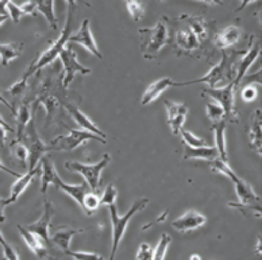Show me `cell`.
<instances>
[{
	"instance_id": "6da1fadb",
	"label": "cell",
	"mask_w": 262,
	"mask_h": 260,
	"mask_svg": "<svg viewBox=\"0 0 262 260\" xmlns=\"http://www.w3.org/2000/svg\"><path fill=\"white\" fill-rule=\"evenodd\" d=\"M234 54L229 56L223 52L222 54V60L219 61L217 65L211 69L206 76H203L202 78L193 80V81H185V82H174V86H187L193 85V84H207L210 86V89H215V88H222L226 86L230 82H234L235 80V66L236 61L235 57H232Z\"/></svg>"
},
{
	"instance_id": "7a4b0ae2",
	"label": "cell",
	"mask_w": 262,
	"mask_h": 260,
	"mask_svg": "<svg viewBox=\"0 0 262 260\" xmlns=\"http://www.w3.org/2000/svg\"><path fill=\"white\" fill-rule=\"evenodd\" d=\"M41 173H42V186H41V192L43 194L46 193L48 190V186L53 185L56 189H60L62 192L71 196L73 200L82 206V201H84V197L88 192H91V189L88 187L86 183H81V185H69V183H65L62 179L60 178V175L57 173L54 164L50 160V158L48 156H43L41 159Z\"/></svg>"
},
{
	"instance_id": "3957f363",
	"label": "cell",
	"mask_w": 262,
	"mask_h": 260,
	"mask_svg": "<svg viewBox=\"0 0 262 260\" xmlns=\"http://www.w3.org/2000/svg\"><path fill=\"white\" fill-rule=\"evenodd\" d=\"M76 4L73 2H68V15H67V23H65V27L62 33L60 34V37L57 39L52 46H50L48 50L42 53L41 56L38 57V60L34 63H31L30 67L25 72V75L31 76L37 72L42 70L43 67L48 66L49 63H52L53 61L56 60L57 57H60V54L62 53L65 48L68 45V41L72 35V26H73V11H75Z\"/></svg>"
},
{
	"instance_id": "277c9868",
	"label": "cell",
	"mask_w": 262,
	"mask_h": 260,
	"mask_svg": "<svg viewBox=\"0 0 262 260\" xmlns=\"http://www.w3.org/2000/svg\"><path fill=\"white\" fill-rule=\"evenodd\" d=\"M139 34L143 37L142 42V54L145 58H156L157 54L161 52V49L169 42V31H168V19H160L156 26L145 27L141 29Z\"/></svg>"
},
{
	"instance_id": "5b68a950",
	"label": "cell",
	"mask_w": 262,
	"mask_h": 260,
	"mask_svg": "<svg viewBox=\"0 0 262 260\" xmlns=\"http://www.w3.org/2000/svg\"><path fill=\"white\" fill-rule=\"evenodd\" d=\"M149 204V198H139L131 205L130 210L124 216H119L118 210H116L115 205H110V217H111V225H113V247H111V253H110L108 260L115 259L116 251L119 248L120 240L126 233V228H127L128 221L131 220V217L134 215L145 209V206Z\"/></svg>"
},
{
	"instance_id": "8992f818",
	"label": "cell",
	"mask_w": 262,
	"mask_h": 260,
	"mask_svg": "<svg viewBox=\"0 0 262 260\" xmlns=\"http://www.w3.org/2000/svg\"><path fill=\"white\" fill-rule=\"evenodd\" d=\"M86 140H98L103 145L107 141L105 139L100 138L98 135H94L84 130H72L69 128V135H60L57 138L52 139L48 146V151H73L77 147L85 143Z\"/></svg>"
},
{
	"instance_id": "52a82bcc",
	"label": "cell",
	"mask_w": 262,
	"mask_h": 260,
	"mask_svg": "<svg viewBox=\"0 0 262 260\" xmlns=\"http://www.w3.org/2000/svg\"><path fill=\"white\" fill-rule=\"evenodd\" d=\"M110 160H111V156L108 154H104V156L101 158V160L98 162V163L85 164L80 163V162H67L65 168L68 170L81 174L86 181V185L91 189V192H96V190H99V185H100L101 171L108 166Z\"/></svg>"
},
{
	"instance_id": "ba28073f",
	"label": "cell",
	"mask_w": 262,
	"mask_h": 260,
	"mask_svg": "<svg viewBox=\"0 0 262 260\" xmlns=\"http://www.w3.org/2000/svg\"><path fill=\"white\" fill-rule=\"evenodd\" d=\"M22 139L26 141L27 151H29V170H33V169L37 168L38 163L45 156V153H48V146L43 143V140L38 135L34 117L27 124Z\"/></svg>"
},
{
	"instance_id": "9c48e42d",
	"label": "cell",
	"mask_w": 262,
	"mask_h": 260,
	"mask_svg": "<svg viewBox=\"0 0 262 260\" xmlns=\"http://www.w3.org/2000/svg\"><path fill=\"white\" fill-rule=\"evenodd\" d=\"M204 93L212 99L215 103L221 105L225 112V122H235L238 115L235 111V86L234 82H230L226 86L215 88V89H204Z\"/></svg>"
},
{
	"instance_id": "30bf717a",
	"label": "cell",
	"mask_w": 262,
	"mask_h": 260,
	"mask_svg": "<svg viewBox=\"0 0 262 260\" xmlns=\"http://www.w3.org/2000/svg\"><path fill=\"white\" fill-rule=\"evenodd\" d=\"M60 58L62 61V65H64L65 73L64 78H62V88H68L71 85V82L75 80L77 73H81V75H90L91 73L90 67L82 66L81 63L77 61L76 52L73 50L71 43H68L67 48L62 50V53L60 54Z\"/></svg>"
},
{
	"instance_id": "8fae6325",
	"label": "cell",
	"mask_w": 262,
	"mask_h": 260,
	"mask_svg": "<svg viewBox=\"0 0 262 260\" xmlns=\"http://www.w3.org/2000/svg\"><path fill=\"white\" fill-rule=\"evenodd\" d=\"M164 103L166 113H168V123L172 128V132L174 135H180V131L183 130L184 123H185L188 115L187 105L170 100H165Z\"/></svg>"
},
{
	"instance_id": "7c38bea8",
	"label": "cell",
	"mask_w": 262,
	"mask_h": 260,
	"mask_svg": "<svg viewBox=\"0 0 262 260\" xmlns=\"http://www.w3.org/2000/svg\"><path fill=\"white\" fill-rule=\"evenodd\" d=\"M54 215V208H53V204L50 201L45 200L43 201V213H42L41 219L38 220L37 223L30 224L27 225V229L33 232V233L38 234L39 238L46 243V244L52 247V243H50V236H49V225L52 223V217Z\"/></svg>"
},
{
	"instance_id": "4fadbf2b",
	"label": "cell",
	"mask_w": 262,
	"mask_h": 260,
	"mask_svg": "<svg viewBox=\"0 0 262 260\" xmlns=\"http://www.w3.org/2000/svg\"><path fill=\"white\" fill-rule=\"evenodd\" d=\"M68 43H79V45L84 46V48L91 52L94 56H96L98 58H103L100 50H99L96 42H95L94 37H92V33H91L90 29V19H84L80 26L79 31L75 34V35H71Z\"/></svg>"
},
{
	"instance_id": "5bb4252c",
	"label": "cell",
	"mask_w": 262,
	"mask_h": 260,
	"mask_svg": "<svg viewBox=\"0 0 262 260\" xmlns=\"http://www.w3.org/2000/svg\"><path fill=\"white\" fill-rule=\"evenodd\" d=\"M206 216L202 213L196 212V210H188L187 213L181 215L179 219L173 221V228L179 232H189V230H195L200 228L202 225L206 224Z\"/></svg>"
},
{
	"instance_id": "9a60e30c",
	"label": "cell",
	"mask_w": 262,
	"mask_h": 260,
	"mask_svg": "<svg viewBox=\"0 0 262 260\" xmlns=\"http://www.w3.org/2000/svg\"><path fill=\"white\" fill-rule=\"evenodd\" d=\"M235 186L236 196H238V200L239 205H246V206H255V205H261V198L259 196L254 192V189L251 187L247 182H245L244 179L239 178L238 175H235L231 181Z\"/></svg>"
},
{
	"instance_id": "2e32d148",
	"label": "cell",
	"mask_w": 262,
	"mask_h": 260,
	"mask_svg": "<svg viewBox=\"0 0 262 260\" xmlns=\"http://www.w3.org/2000/svg\"><path fill=\"white\" fill-rule=\"evenodd\" d=\"M64 105L65 108H67V111L69 112V115L73 117V120L81 127V130L88 131L91 134L98 135V136H100V138L107 140V135H105L104 132H103V131H101L100 128H99V127L85 115V113H82L75 104H72V103H64Z\"/></svg>"
},
{
	"instance_id": "e0dca14e",
	"label": "cell",
	"mask_w": 262,
	"mask_h": 260,
	"mask_svg": "<svg viewBox=\"0 0 262 260\" xmlns=\"http://www.w3.org/2000/svg\"><path fill=\"white\" fill-rule=\"evenodd\" d=\"M18 230L19 233H20V236L23 238V240H25V243L27 244V247L31 249V252H33L38 259L41 260L49 255L48 249H50V247L46 244L38 234L33 233V232H30L26 227H22V225H18Z\"/></svg>"
},
{
	"instance_id": "ac0fdd59",
	"label": "cell",
	"mask_w": 262,
	"mask_h": 260,
	"mask_svg": "<svg viewBox=\"0 0 262 260\" xmlns=\"http://www.w3.org/2000/svg\"><path fill=\"white\" fill-rule=\"evenodd\" d=\"M261 54V45L259 43H254V45H251V48L247 50L246 53L244 54V57L241 58L239 63H238V66H236V75H235V80H234V86L238 88L242 80H244L245 75H246L249 69L253 66V63L257 61L258 56Z\"/></svg>"
},
{
	"instance_id": "d6986e66",
	"label": "cell",
	"mask_w": 262,
	"mask_h": 260,
	"mask_svg": "<svg viewBox=\"0 0 262 260\" xmlns=\"http://www.w3.org/2000/svg\"><path fill=\"white\" fill-rule=\"evenodd\" d=\"M39 173H41V163H38L37 168L33 169V170H29V173H26V174L20 175V177L16 179V182L12 185L10 197L4 198V200H6V205L8 206L10 204H15L16 201H18V198L22 196L23 192L27 189V186L30 185L31 181L34 179V177L37 174H39Z\"/></svg>"
},
{
	"instance_id": "ffe728a7",
	"label": "cell",
	"mask_w": 262,
	"mask_h": 260,
	"mask_svg": "<svg viewBox=\"0 0 262 260\" xmlns=\"http://www.w3.org/2000/svg\"><path fill=\"white\" fill-rule=\"evenodd\" d=\"M170 86H174V81H173L172 78L162 77L156 80L153 84H150L146 88V90L143 93L142 99H141V104L147 105L150 104V103H153L154 100H157L162 92H165V90L168 89V88H170Z\"/></svg>"
},
{
	"instance_id": "44dd1931",
	"label": "cell",
	"mask_w": 262,
	"mask_h": 260,
	"mask_svg": "<svg viewBox=\"0 0 262 260\" xmlns=\"http://www.w3.org/2000/svg\"><path fill=\"white\" fill-rule=\"evenodd\" d=\"M249 140H250V149L261 155L262 149V112L261 109L253 113L250 127H249Z\"/></svg>"
},
{
	"instance_id": "7402d4cb",
	"label": "cell",
	"mask_w": 262,
	"mask_h": 260,
	"mask_svg": "<svg viewBox=\"0 0 262 260\" xmlns=\"http://www.w3.org/2000/svg\"><path fill=\"white\" fill-rule=\"evenodd\" d=\"M241 35H242L241 27L235 26V25H230V26L225 27L223 30L217 33V35L215 37V42H216L217 48L225 50L230 46L236 45L239 42Z\"/></svg>"
},
{
	"instance_id": "603a6c76",
	"label": "cell",
	"mask_w": 262,
	"mask_h": 260,
	"mask_svg": "<svg viewBox=\"0 0 262 260\" xmlns=\"http://www.w3.org/2000/svg\"><path fill=\"white\" fill-rule=\"evenodd\" d=\"M84 229H73V228L69 227H61L60 229H57L54 233L52 234L50 238V243L52 245H56L61 251H64L65 255H67L69 249V245H71V240L73 236H76L77 233H82Z\"/></svg>"
},
{
	"instance_id": "cb8c5ba5",
	"label": "cell",
	"mask_w": 262,
	"mask_h": 260,
	"mask_svg": "<svg viewBox=\"0 0 262 260\" xmlns=\"http://www.w3.org/2000/svg\"><path fill=\"white\" fill-rule=\"evenodd\" d=\"M213 131H215V149L217 151L219 159L223 162H229L227 158V141H226V122H217L213 124Z\"/></svg>"
},
{
	"instance_id": "d4e9b609",
	"label": "cell",
	"mask_w": 262,
	"mask_h": 260,
	"mask_svg": "<svg viewBox=\"0 0 262 260\" xmlns=\"http://www.w3.org/2000/svg\"><path fill=\"white\" fill-rule=\"evenodd\" d=\"M176 45L184 52H192L199 48L200 41L188 27H184L176 31Z\"/></svg>"
},
{
	"instance_id": "484cf974",
	"label": "cell",
	"mask_w": 262,
	"mask_h": 260,
	"mask_svg": "<svg viewBox=\"0 0 262 260\" xmlns=\"http://www.w3.org/2000/svg\"><path fill=\"white\" fill-rule=\"evenodd\" d=\"M219 158L217 151L215 147H208V146H203V147H188L185 146L184 150V159H204V160H213Z\"/></svg>"
},
{
	"instance_id": "4316f807",
	"label": "cell",
	"mask_w": 262,
	"mask_h": 260,
	"mask_svg": "<svg viewBox=\"0 0 262 260\" xmlns=\"http://www.w3.org/2000/svg\"><path fill=\"white\" fill-rule=\"evenodd\" d=\"M15 117H16V132H18V139L20 141L22 139L23 134H25V130H26L27 124L30 122L31 119L34 117L33 112L30 109V103L29 101H25V103H20L16 109V113H15Z\"/></svg>"
},
{
	"instance_id": "83f0119b",
	"label": "cell",
	"mask_w": 262,
	"mask_h": 260,
	"mask_svg": "<svg viewBox=\"0 0 262 260\" xmlns=\"http://www.w3.org/2000/svg\"><path fill=\"white\" fill-rule=\"evenodd\" d=\"M23 43L14 42V43H0V62L3 66H8L11 61L16 60L23 53Z\"/></svg>"
},
{
	"instance_id": "f1b7e54d",
	"label": "cell",
	"mask_w": 262,
	"mask_h": 260,
	"mask_svg": "<svg viewBox=\"0 0 262 260\" xmlns=\"http://www.w3.org/2000/svg\"><path fill=\"white\" fill-rule=\"evenodd\" d=\"M181 19H185V20H187L188 29L195 34L199 41H204V39H206L207 29H206V22L203 20V18L185 15V16H181Z\"/></svg>"
},
{
	"instance_id": "f546056e",
	"label": "cell",
	"mask_w": 262,
	"mask_h": 260,
	"mask_svg": "<svg viewBox=\"0 0 262 260\" xmlns=\"http://www.w3.org/2000/svg\"><path fill=\"white\" fill-rule=\"evenodd\" d=\"M37 11H39L42 15L45 16L46 20L49 22L50 27L56 30L57 27V18L54 15V4L50 0L46 2H37Z\"/></svg>"
},
{
	"instance_id": "4dcf8cb0",
	"label": "cell",
	"mask_w": 262,
	"mask_h": 260,
	"mask_svg": "<svg viewBox=\"0 0 262 260\" xmlns=\"http://www.w3.org/2000/svg\"><path fill=\"white\" fill-rule=\"evenodd\" d=\"M100 206V196L96 192H88L82 201V210L86 215H92Z\"/></svg>"
},
{
	"instance_id": "1f68e13d",
	"label": "cell",
	"mask_w": 262,
	"mask_h": 260,
	"mask_svg": "<svg viewBox=\"0 0 262 260\" xmlns=\"http://www.w3.org/2000/svg\"><path fill=\"white\" fill-rule=\"evenodd\" d=\"M170 244H172V238L168 233L162 234L158 240L157 247L153 249V260H164Z\"/></svg>"
},
{
	"instance_id": "d6a6232c",
	"label": "cell",
	"mask_w": 262,
	"mask_h": 260,
	"mask_svg": "<svg viewBox=\"0 0 262 260\" xmlns=\"http://www.w3.org/2000/svg\"><path fill=\"white\" fill-rule=\"evenodd\" d=\"M206 113H207V117H208L210 120H212L213 123L225 120V112H223V108L217 104V103H215L213 100H210L208 103H207Z\"/></svg>"
},
{
	"instance_id": "836d02e7",
	"label": "cell",
	"mask_w": 262,
	"mask_h": 260,
	"mask_svg": "<svg viewBox=\"0 0 262 260\" xmlns=\"http://www.w3.org/2000/svg\"><path fill=\"white\" fill-rule=\"evenodd\" d=\"M11 155L14 159H16L19 163H22L23 166L26 164L27 159H29V151L27 147L19 140L14 141L11 145Z\"/></svg>"
},
{
	"instance_id": "e575fe53",
	"label": "cell",
	"mask_w": 262,
	"mask_h": 260,
	"mask_svg": "<svg viewBox=\"0 0 262 260\" xmlns=\"http://www.w3.org/2000/svg\"><path fill=\"white\" fill-rule=\"evenodd\" d=\"M208 164H210L211 169H212L213 171H216V173H221V174L226 175L230 181H232V178L236 175L235 173H234V170L229 166V163H227V162H223V160H221L219 158L210 160Z\"/></svg>"
},
{
	"instance_id": "d590c367",
	"label": "cell",
	"mask_w": 262,
	"mask_h": 260,
	"mask_svg": "<svg viewBox=\"0 0 262 260\" xmlns=\"http://www.w3.org/2000/svg\"><path fill=\"white\" fill-rule=\"evenodd\" d=\"M127 6V10L130 12L131 19L134 22H139L142 20L143 15H145V4L139 3V2H135V0H131V2H127L126 3Z\"/></svg>"
},
{
	"instance_id": "8d00e7d4",
	"label": "cell",
	"mask_w": 262,
	"mask_h": 260,
	"mask_svg": "<svg viewBox=\"0 0 262 260\" xmlns=\"http://www.w3.org/2000/svg\"><path fill=\"white\" fill-rule=\"evenodd\" d=\"M180 135H181V138H183L184 143H185V146H188V147L195 149V147H203V146H207L204 139L199 138V136L193 135L192 132H189V131L181 130Z\"/></svg>"
},
{
	"instance_id": "74e56055",
	"label": "cell",
	"mask_w": 262,
	"mask_h": 260,
	"mask_svg": "<svg viewBox=\"0 0 262 260\" xmlns=\"http://www.w3.org/2000/svg\"><path fill=\"white\" fill-rule=\"evenodd\" d=\"M116 198H118V190H116V187L113 183H110L100 196V205H105V206L115 205Z\"/></svg>"
},
{
	"instance_id": "f35d334b",
	"label": "cell",
	"mask_w": 262,
	"mask_h": 260,
	"mask_svg": "<svg viewBox=\"0 0 262 260\" xmlns=\"http://www.w3.org/2000/svg\"><path fill=\"white\" fill-rule=\"evenodd\" d=\"M0 245H2V248H3L2 256H3L4 260H20L19 259L18 252H16V249L14 248L10 243L6 242V239L3 238L2 232H0Z\"/></svg>"
},
{
	"instance_id": "ab89813d",
	"label": "cell",
	"mask_w": 262,
	"mask_h": 260,
	"mask_svg": "<svg viewBox=\"0 0 262 260\" xmlns=\"http://www.w3.org/2000/svg\"><path fill=\"white\" fill-rule=\"evenodd\" d=\"M68 256H71L75 260H104L103 256L95 252H84V251H68Z\"/></svg>"
},
{
	"instance_id": "60d3db41",
	"label": "cell",
	"mask_w": 262,
	"mask_h": 260,
	"mask_svg": "<svg viewBox=\"0 0 262 260\" xmlns=\"http://www.w3.org/2000/svg\"><path fill=\"white\" fill-rule=\"evenodd\" d=\"M230 206L231 208H235L238 210L244 213L245 216H249V215H253L255 217H258L261 216V205H255V206H246V205H239L238 202H230Z\"/></svg>"
},
{
	"instance_id": "b9f144b4",
	"label": "cell",
	"mask_w": 262,
	"mask_h": 260,
	"mask_svg": "<svg viewBox=\"0 0 262 260\" xmlns=\"http://www.w3.org/2000/svg\"><path fill=\"white\" fill-rule=\"evenodd\" d=\"M6 10H7L8 18H11L14 23H18L20 20V18L23 16V12L20 10V7H19L18 4L12 3V2H7Z\"/></svg>"
},
{
	"instance_id": "7bdbcfd3",
	"label": "cell",
	"mask_w": 262,
	"mask_h": 260,
	"mask_svg": "<svg viewBox=\"0 0 262 260\" xmlns=\"http://www.w3.org/2000/svg\"><path fill=\"white\" fill-rule=\"evenodd\" d=\"M135 260H153V248L147 243H142L135 255Z\"/></svg>"
},
{
	"instance_id": "ee69618b",
	"label": "cell",
	"mask_w": 262,
	"mask_h": 260,
	"mask_svg": "<svg viewBox=\"0 0 262 260\" xmlns=\"http://www.w3.org/2000/svg\"><path fill=\"white\" fill-rule=\"evenodd\" d=\"M258 96V89L255 88L254 85H246L241 92V97L244 99V101L249 103V101H253L257 99Z\"/></svg>"
},
{
	"instance_id": "f6af8a7d",
	"label": "cell",
	"mask_w": 262,
	"mask_h": 260,
	"mask_svg": "<svg viewBox=\"0 0 262 260\" xmlns=\"http://www.w3.org/2000/svg\"><path fill=\"white\" fill-rule=\"evenodd\" d=\"M20 10H22L23 15L27 14V15H31L34 12L37 11V2H25L22 3V6H19Z\"/></svg>"
},
{
	"instance_id": "bcb514c9",
	"label": "cell",
	"mask_w": 262,
	"mask_h": 260,
	"mask_svg": "<svg viewBox=\"0 0 262 260\" xmlns=\"http://www.w3.org/2000/svg\"><path fill=\"white\" fill-rule=\"evenodd\" d=\"M7 131L10 130L4 126H0V147H3L6 140H7Z\"/></svg>"
},
{
	"instance_id": "7dc6e473",
	"label": "cell",
	"mask_w": 262,
	"mask_h": 260,
	"mask_svg": "<svg viewBox=\"0 0 262 260\" xmlns=\"http://www.w3.org/2000/svg\"><path fill=\"white\" fill-rule=\"evenodd\" d=\"M168 213H169V210H165V212L162 213L161 216H158V219L154 220L153 223H149V224H147V225H145V227H143V230H146L147 228L150 227V225H154V224H158V223H161V221H164V220L166 219V216H168Z\"/></svg>"
},
{
	"instance_id": "c3c4849f",
	"label": "cell",
	"mask_w": 262,
	"mask_h": 260,
	"mask_svg": "<svg viewBox=\"0 0 262 260\" xmlns=\"http://www.w3.org/2000/svg\"><path fill=\"white\" fill-rule=\"evenodd\" d=\"M0 170H2V171H6V173H7V174L14 175V177H16V178H19V177H20V175H22V174H19V173H16V171L12 170V169L7 168V166H6V164H3V162H2V160H0Z\"/></svg>"
},
{
	"instance_id": "681fc988",
	"label": "cell",
	"mask_w": 262,
	"mask_h": 260,
	"mask_svg": "<svg viewBox=\"0 0 262 260\" xmlns=\"http://www.w3.org/2000/svg\"><path fill=\"white\" fill-rule=\"evenodd\" d=\"M6 208H7L6 200L0 197V223H4V221H6V217H4V209Z\"/></svg>"
},
{
	"instance_id": "f907efd6",
	"label": "cell",
	"mask_w": 262,
	"mask_h": 260,
	"mask_svg": "<svg viewBox=\"0 0 262 260\" xmlns=\"http://www.w3.org/2000/svg\"><path fill=\"white\" fill-rule=\"evenodd\" d=\"M6 6H7V2H0V16L7 15V10H6Z\"/></svg>"
},
{
	"instance_id": "816d5d0a",
	"label": "cell",
	"mask_w": 262,
	"mask_h": 260,
	"mask_svg": "<svg viewBox=\"0 0 262 260\" xmlns=\"http://www.w3.org/2000/svg\"><path fill=\"white\" fill-rule=\"evenodd\" d=\"M0 103L6 105V107H7V108H10V109H11V104H10V101H8L7 99H6V97H3V94H2V93H0Z\"/></svg>"
},
{
	"instance_id": "f5cc1de1",
	"label": "cell",
	"mask_w": 262,
	"mask_h": 260,
	"mask_svg": "<svg viewBox=\"0 0 262 260\" xmlns=\"http://www.w3.org/2000/svg\"><path fill=\"white\" fill-rule=\"evenodd\" d=\"M0 126H4L6 128H8V130L11 131V127H10V124H7V123H6V120H4L2 116H0Z\"/></svg>"
},
{
	"instance_id": "db71d44e",
	"label": "cell",
	"mask_w": 262,
	"mask_h": 260,
	"mask_svg": "<svg viewBox=\"0 0 262 260\" xmlns=\"http://www.w3.org/2000/svg\"><path fill=\"white\" fill-rule=\"evenodd\" d=\"M58 259H60V257H58V256H53V255H48V256L43 257V259H41V260H58Z\"/></svg>"
},
{
	"instance_id": "11a10c76",
	"label": "cell",
	"mask_w": 262,
	"mask_h": 260,
	"mask_svg": "<svg viewBox=\"0 0 262 260\" xmlns=\"http://www.w3.org/2000/svg\"><path fill=\"white\" fill-rule=\"evenodd\" d=\"M7 19H8V16H7V15L0 16V25H3V23L6 22V20H7Z\"/></svg>"
},
{
	"instance_id": "9f6ffc18",
	"label": "cell",
	"mask_w": 262,
	"mask_h": 260,
	"mask_svg": "<svg viewBox=\"0 0 262 260\" xmlns=\"http://www.w3.org/2000/svg\"><path fill=\"white\" fill-rule=\"evenodd\" d=\"M189 260H202V259H200V256H199V255H192V256L189 257Z\"/></svg>"
}]
</instances>
